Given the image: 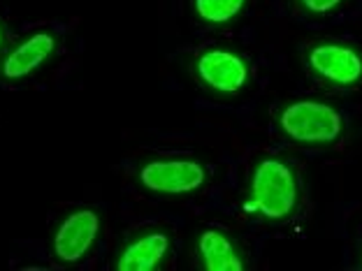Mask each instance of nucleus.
I'll use <instances>...</instances> for the list:
<instances>
[{"label":"nucleus","mask_w":362,"mask_h":271,"mask_svg":"<svg viewBox=\"0 0 362 271\" xmlns=\"http://www.w3.org/2000/svg\"><path fill=\"white\" fill-rule=\"evenodd\" d=\"M300 202L302 181L298 169L276 155H260L246 181V211L256 213L265 223L281 225L298 213Z\"/></svg>","instance_id":"f257e3e1"},{"label":"nucleus","mask_w":362,"mask_h":271,"mask_svg":"<svg viewBox=\"0 0 362 271\" xmlns=\"http://www.w3.org/2000/svg\"><path fill=\"white\" fill-rule=\"evenodd\" d=\"M276 126L288 142L298 146H332L341 139L346 121L332 102L320 97H295L281 104Z\"/></svg>","instance_id":"f03ea898"},{"label":"nucleus","mask_w":362,"mask_h":271,"mask_svg":"<svg viewBox=\"0 0 362 271\" xmlns=\"http://www.w3.org/2000/svg\"><path fill=\"white\" fill-rule=\"evenodd\" d=\"M209 181L204 162L188 155H153L137 162L135 183L153 197H188L200 193Z\"/></svg>","instance_id":"7ed1b4c3"},{"label":"nucleus","mask_w":362,"mask_h":271,"mask_svg":"<svg viewBox=\"0 0 362 271\" xmlns=\"http://www.w3.org/2000/svg\"><path fill=\"white\" fill-rule=\"evenodd\" d=\"M59 52L61 32L54 26L30 28L0 54V79L7 84H23L40 75Z\"/></svg>","instance_id":"20e7f679"},{"label":"nucleus","mask_w":362,"mask_h":271,"mask_svg":"<svg viewBox=\"0 0 362 271\" xmlns=\"http://www.w3.org/2000/svg\"><path fill=\"white\" fill-rule=\"evenodd\" d=\"M103 234V216L93 207H75L65 211L54 225L49 246L52 258L61 267H77L95 251Z\"/></svg>","instance_id":"39448f33"},{"label":"nucleus","mask_w":362,"mask_h":271,"mask_svg":"<svg viewBox=\"0 0 362 271\" xmlns=\"http://www.w3.org/2000/svg\"><path fill=\"white\" fill-rule=\"evenodd\" d=\"M191 72L202 88L218 95H240L253 79L251 63L237 49L207 47L195 56Z\"/></svg>","instance_id":"423d86ee"},{"label":"nucleus","mask_w":362,"mask_h":271,"mask_svg":"<svg viewBox=\"0 0 362 271\" xmlns=\"http://www.w3.org/2000/svg\"><path fill=\"white\" fill-rule=\"evenodd\" d=\"M175 251V234L165 225L133 229L114 253V271H158Z\"/></svg>","instance_id":"0eeeda50"},{"label":"nucleus","mask_w":362,"mask_h":271,"mask_svg":"<svg viewBox=\"0 0 362 271\" xmlns=\"http://www.w3.org/2000/svg\"><path fill=\"white\" fill-rule=\"evenodd\" d=\"M304 65L314 77L337 88H353L362 84V52L356 44L320 40L307 47Z\"/></svg>","instance_id":"6e6552de"},{"label":"nucleus","mask_w":362,"mask_h":271,"mask_svg":"<svg viewBox=\"0 0 362 271\" xmlns=\"http://www.w3.org/2000/svg\"><path fill=\"white\" fill-rule=\"evenodd\" d=\"M193 260L202 271H242L246 269V251L228 229L207 225L193 239Z\"/></svg>","instance_id":"1a4fd4ad"},{"label":"nucleus","mask_w":362,"mask_h":271,"mask_svg":"<svg viewBox=\"0 0 362 271\" xmlns=\"http://www.w3.org/2000/svg\"><path fill=\"white\" fill-rule=\"evenodd\" d=\"M249 0H191L193 16L204 26H228L240 19Z\"/></svg>","instance_id":"9d476101"},{"label":"nucleus","mask_w":362,"mask_h":271,"mask_svg":"<svg viewBox=\"0 0 362 271\" xmlns=\"http://www.w3.org/2000/svg\"><path fill=\"white\" fill-rule=\"evenodd\" d=\"M344 0H300L302 10L309 12V14H316V16H325V14H332L341 7Z\"/></svg>","instance_id":"9b49d317"},{"label":"nucleus","mask_w":362,"mask_h":271,"mask_svg":"<svg viewBox=\"0 0 362 271\" xmlns=\"http://www.w3.org/2000/svg\"><path fill=\"white\" fill-rule=\"evenodd\" d=\"M7 49V26L3 21V16H0V54H3Z\"/></svg>","instance_id":"f8f14e48"},{"label":"nucleus","mask_w":362,"mask_h":271,"mask_svg":"<svg viewBox=\"0 0 362 271\" xmlns=\"http://www.w3.org/2000/svg\"><path fill=\"white\" fill-rule=\"evenodd\" d=\"M360 260H362V251H360Z\"/></svg>","instance_id":"ddd939ff"}]
</instances>
